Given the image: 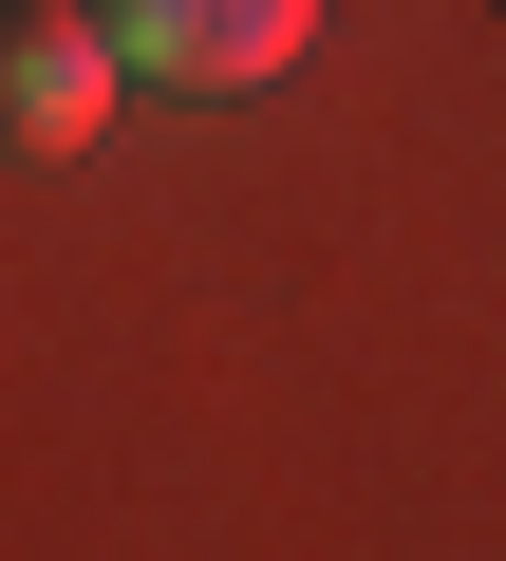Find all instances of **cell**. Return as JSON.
Returning a JSON list of instances; mask_svg holds the SVG:
<instances>
[{
	"instance_id": "cell-2",
	"label": "cell",
	"mask_w": 506,
	"mask_h": 561,
	"mask_svg": "<svg viewBox=\"0 0 506 561\" xmlns=\"http://www.w3.org/2000/svg\"><path fill=\"white\" fill-rule=\"evenodd\" d=\"M113 20H94V0H76V20H20V57H0V113H20V150H76L94 113H113Z\"/></svg>"
},
{
	"instance_id": "cell-1",
	"label": "cell",
	"mask_w": 506,
	"mask_h": 561,
	"mask_svg": "<svg viewBox=\"0 0 506 561\" xmlns=\"http://www.w3.org/2000/svg\"><path fill=\"white\" fill-rule=\"evenodd\" d=\"M94 20H113L132 76H169V94H244V76H282V57L319 38V0H94Z\"/></svg>"
}]
</instances>
